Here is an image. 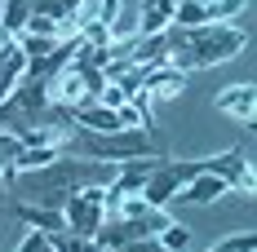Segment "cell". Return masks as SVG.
<instances>
[{"mask_svg":"<svg viewBox=\"0 0 257 252\" xmlns=\"http://www.w3.org/2000/svg\"><path fill=\"white\" fill-rule=\"evenodd\" d=\"M186 89V71L160 62V67H142V93L147 98H178Z\"/></svg>","mask_w":257,"mask_h":252,"instance_id":"3957f363","label":"cell"},{"mask_svg":"<svg viewBox=\"0 0 257 252\" xmlns=\"http://www.w3.org/2000/svg\"><path fill=\"white\" fill-rule=\"evenodd\" d=\"M208 252H257V234H253V230H239V234H231V239L213 243Z\"/></svg>","mask_w":257,"mask_h":252,"instance_id":"4fadbf2b","label":"cell"},{"mask_svg":"<svg viewBox=\"0 0 257 252\" xmlns=\"http://www.w3.org/2000/svg\"><path fill=\"white\" fill-rule=\"evenodd\" d=\"M169 67L191 71V67H217L231 62L248 45V31L231 23H204V27H169Z\"/></svg>","mask_w":257,"mask_h":252,"instance_id":"6da1fadb","label":"cell"},{"mask_svg":"<svg viewBox=\"0 0 257 252\" xmlns=\"http://www.w3.org/2000/svg\"><path fill=\"white\" fill-rule=\"evenodd\" d=\"M178 0H138V36H155L173 23Z\"/></svg>","mask_w":257,"mask_h":252,"instance_id":"52a82bcc","label":"cell"},{"mask_svg":"<svg viewBox=\"0 0 257 252\" xmlns=\"http://www.w3.org/2000/svg\"><path fill=\"white\" fill-rule=\"evenodd\" d=\"M31 18V0H5V9H0V27L9 31V36H18Z\"/></svg>","mask_w":257,"mask_h":252,"instance_id":"9c48e42d","label":"cell"},{"mask_svg":"<svg viewBox=\"0 0 257 252\" xmlns=\"http://www.w3.org/2000/svg\"><path fill=\"white\" fill-rule=\"evenodd\" d=\"M226 190H231V186H226L222 177H213V173H195L191 181H182V190L173 195V199H182V203H200V208H204V203L226 199Z\"/></svg>","mask_w":257,"mask_h":252,"instance_id":"8992f818","label":"cell"},{"mask_svg":"<svg viewBox=\"0 0 257 252\" xmlns=\"http://www.w3.org/2000/svg\"><path fill=\"white\" fill-rule=\"evenodd\" d=\"M36 252H58V248H53V243H49V239H45V243H40V248H36Z\"/></svg>","mask_w":257,"mask_h":252,"instance_id":"5bb4252c","label":"cell"},{"mask_svg":"<svg viewBox=\"0 0 257 252\" xmlns=\"http://www.w3.org/2000/svg\"><path fill=\"white\" fill-rule=\"evenodd\" d=\"M23 76H27V53H23V45L9 36V40L0 45V102L23 84Z\"/></svg>","mask_w":257,"mask_h":252,"instance_id":"5b68a950","label":"cell"},{"mask_svg":"<svg viewBox=\"0 0 257 252\" xmlns=\"http://www.w3.org/2000/svg\"><path fill=\"white\" fill-rule=\"evenodd\" d=\"M23 151H27L23 137H18V133H9V128H0V173H14Z\"/></svg>","mask_w":257,"mask_h":252,"instance_id":"8fae6325","label":"cell"},{"mask_svg":"<svg viewBox=\"0 0 257 252\" xmlns=\"http://www.w3.org/2000/svg\"><path fill=\"white\" fill-rule=\"evenodd\" d=\"M102 252H115V248H102Z\"/></svg>","mask_w":257,"mask_h":252,"instance_id":"9a60e30c","label":"cell"},{"mask_svg":"<svg viewBox=\"0 0 257 252\" xmlns=\"http://www.w3.org/2000/svg\"><path fill=\"white\" fill-rule=\"evenodd\" d=\"M18 217L40 234H67V217L62 208H36V203H18Z\"/></svg>","mask_w":257,"mask_h":252,"instance_id":"ba28073f","label":"cell"},{"mask_svg":"<svg viewBox=\"0 0 257 252\" xmlns=\"http://www.w3.org/2000/svg\"><path fill=\"white\" fill-rule=\"evenodd\" d=\"M49 243L58 252H102L98 239H80V234H49Z\"/></svg>","mask_w":257,"mask_h":252,"instance_id":"7c38bea8","label":"cell"},{"mask_svg":"<svg viewBox=\"0 0 257 252\" xmlns=\"http://www.w3.org/2000/svg\"><path fill=\"white\" fill-rule=\"evenodd\" d=\"M217 111L231 115V120H239V124H253V120H257V93H253V84H231V89H222V93H217Z\"/></svg>","mask_w":257,"mask_h":252,"instance_id":"277c9868","label":"cell"},{"mask_svg":"<svg viewBox=\"0 0 257 252\" xmlns=\"http://www.w3.org/2000/svg\"><path fill=\"white\" fill-rule=\"evenodd\" d=\"M62 217H67V234L98 239V230H102V186L76 190L71 199L62 203Z\"/></svg>","mask_w":257,"mask_h":252,"instance_id":"7a4b0ae2","label":"cell"},{"mask_svg":"<svg viewBox=\"0 0 257 252\" xmlns=\"http://www.w3.org/2000/svg\"><path fill=\"white\" fill-rule=\"evenodd\" d=\"M0 9H5V0H0Z\"/></svg>","mask_w":257,"mask_h":252,"instance_id":"2e32d148","label":"cell"},{"mask_svg":"<svg viewBox=\"0 0 257 252\" xmlns=\"http://www.w3.org/2000/svg\"><path fill=\"white\" fill-rule=\"evenodd\" d=\"M155 243H160L164 252H186V248H191V226H182V221H169V226L155 234Z\"/></svg>","mask_w":257,"mask_h":252,"instance_id":"30bf717a","label":"cell"}]
</instances>
